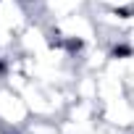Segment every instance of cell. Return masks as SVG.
Wrapping results in <instances>:
<instances>
[{"label": "cell", "mask_w": 134, "mask_h": 134, "mask_svg": "<svg viewBox=\"0 0 134 134\" xmlns=\"http://www.w3.org/2000/svg\"><path fill=\"white\" fill-rule=\"evenodd\" d=\"M29 121H32V113L24 95L13 92L11 87L0 82V124L8 129H24Z\"/></svg>", "instance_id": "cell-1"}, {"label": "cell", "mask_w": 134, "mask_h": 134, "mask_svg": "<svg viewBox=\"0 0 134 134\" xmlns=\"http://www.w3.org/2000/svg\"><path fill=\"white\" fill-rule=\"evenodd\" d=\"M24 134H63L58 118H32L24 126Z\"/></svg>", "instance_id": "cell-3"}, {"label": "cell", "mask_w": 134, "mask_h": 134, "mask_svg": "<svg viewBox=\"0 0 134 134\" xmlns=\"http://www.w3.org/2000/svg\"><path fill=\"white\" fill-rule=\"evenodd\" d=\"M87 8H90V0H42V16H45V21L74 16V13H82Z\"/></svg>", "instance_id": "cell-2"}]
</instances>
